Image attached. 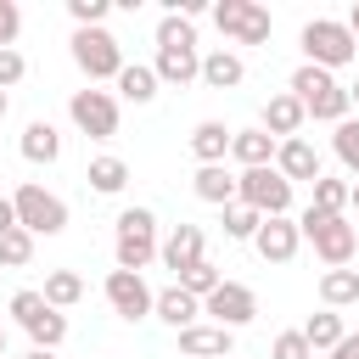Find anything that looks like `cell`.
<instances>
[{
	"label": "cell",
	"mask_w": 359,
	"mask_h": 359,
	"mask_svg": "<svg viewBox=\"0 0 359 359\" xmlns=\"http://www.w3.org/2000/svg\"><path fill=\"white\" fill-rule=\"evenodd\" d=\"M292 95H297V101H303V112H309V118H320V123H342V118H348V107H353V101H348V90H342L325 67H314V62H303V67L292 73Z\"/></svg>",
	"instance_id": "1"
},
{
	"label": "cell",
	"mask_w": 359,
	"mask_h": 359,
	"mask_svg": "<svg viewBox=\"0 0 359 359\" xmlns=\"http://www.w3.org/2000/svg\"><path fill=\"white\" fill-rule=\"evenodd\" d=\"M297 45H303V56H309L314 67H325V73H337V67H348V62L359 56V39H353L348 22H337V17H314V22H303Z\"/></svg>",
	"instance_id": "2"
},
{
	"label": "cell",
	"mask_w": 359,
	"mask_h": 359,
	"mask_svg": "<svg viewBox=\"0 0 359 359\" xmlns=\"http://www.w3.org/2000/svg\"><path fill=\"white\" fill-rule=\"evenodd\" d=\"M112 252H118V269H146L157 252H163V241H157V213L151 208H123L118 213V241H112Z\"/></svg>",
	"instance_id": "3"
},
{
	"label": "cell",
	"mask_w": 359,
	"mask_h": 359,
	"mask_svg": "<svg viewBox=\"0 0 359 359\" xmlns=\"http://www.w3.org/2000/svg\"><path fill=\"white\" fill-rule=\"evenodd\" d=\"M236 202H247L264 219H286L292 213V180L269 163V168H241L236 174Z\"/></svg>",
	"instance_id": "4"
},
{
	"label": "cell",
	"mask_w": 359,
	"mask_h": 359,
	"mask_svg": "<svg viewBox=\"0 0 359 359\" xmlns=\"http://www.w3.org/2000/svg\"><path fill=\"white\" fill-rule=\"evenodd\" d=\"M297 230H303V241H314V252L331 264V269H348L353 264V252H359V236H353V224L337 213H314V208H303V219H297Z\"/></svg>",
	"instance_id": "5"
},
{
	"label": "cell",
	"mask_w": 359,
	"mask_h": 359,
	"mask_svg": "<svg viewBox=\"0 0 359 359\" xmlns=\"http://www.w3.org/2000/svg\"><path fill=\"white\" fill-rule=\"evenodd\" d=\"M11 208H17V224H22L28 236H62V230H67V202H62L56 191L34 185V180L11 191Z\"/></svg>",
	"instance_id": "6"
},
{
	"label": "cell",
	"mask_w": 359,
	"mask_h": 359,
	"mask_svg": "<svg viewBox=\"0 0 359 359\" xmlns=\"http://www.w3.org/2000/svg\"><path fill=\"white\" fill-rule=\"evenodd\" d=\"M73 62H79V73H84L90 84L118 79V73L129 67L123 50H118V39H112L107 28H73Z\"/></svg>",
	"instance_id": "7"
},
{
	"label": "cell",
	"mask_w": 359,
	"mask_h": 359,
	"mask_svg": "<svg viewBox=\"0 0 359 359\" xmlns=\"http://www.w3.org/2000/svg\"><path fill=\"white\" fill-rule=\"evenodd\" d=\"M219 34H230L236 45H269V11L258 0H219L213 6Z\"/></svg>",
	"instance_id": "8"
},
{
	"label": "cell",
	"mask_w": 359,
	"mask_h": 359,
	"mask_svg": "<svg viewBox=\"0 0 359 359\" xmlns=\"http://www.w3.org/2000/svg\"><path fill=\"white\" fill-rule=\"evenodd\" d=\"M67 118H73L90 140H112V135H118V95H112V90H73Z\"/></svg>",
	"instance_id": "9"
},
{
	"label": "cell",
	"mask_w": 359,
	"mask_h": 359,
	"mask_svg": "<svg viewBox=\"0 0 359 359\" xmlns=\"http://www.w3.org/2000/svg\"><path fill=\"white\" fill-rule=\"evenodd\" d=\"M202 314H213V325H224V331H241L258 320V297H252V286L224 280L213 297H202Z\"/></svg>",
	"instance_id": "10"
},
{
	"label": "cell",
	"mask_w": 359,
	"mask_h": 359,
	"mask_svg": "<svg viewBox=\"0 0 359 359\" xmlns=\"http://www.w3.org/2000/svg\"><path fill=\"white\" fill-rule=\"evenodd\" d=\"M107 303H112V314H123V320H146V314L157 309V292L146 286V275L112 269V275H107Z\"/></svg>",
	"instance_id": "11"
},
{
	"label": "cell",
	"mask_w": 359,
	"mask_h": 359,
	"mask_svg": "<svg viewBox=\"0 0 359 359\" xmlns=\"http://www.w3.org/2000/svg\"><path fill=\"white\" fill-rule=\"evenodd\" d=\"M252 247H258L264 264H292L297 247H303V230H297V219H264L258 236H252Z\"/></svg>",
	"instance_id": "12"
},
{
	"label": "cell",
	"mask_w": 359,
	"mask_h": 359,
	"mask_svg": "<svg viewBox=\"0 0 359 359\" xmlns=\"http://www.w3.org/2000/svg\"><path fill=\"white\" fill-rule=\"evenodd\" d=\"M151 73H157V84L185 90V84H196V79H202V50H196V45H168V50H157Z\"/></svg>",
	"instance_id": "13"
},
{
	"label": "cell",
	"mask_w": 359,
	"mask_h": 359,
	"mask_svg": "<svg viewBox=\"0 0 359 359\" xmlns=\"http://www.w3.org/2000/svg\"><path fill=\"white\" fill-rule=\"evenodd\" d=\"M303 123H309V112H303V101H297L292 90H280V95L264 101V123H258V129H269L275 140H297Z\"/></svg>",
	"instance_id": "14"
},
{
	"label": "cell",
	"mask_w": 359,
	"mask_h": 359,
	"mask_svg": "<svg viewBox=\"0 0 359 359\" xmlns=\"http://www.w3.org/2000/svg\"><path fill=\"white\" fill-rule=\"evenodd\" d=\"M168 269H174V280L191 269V264H202V230L196 224H174L168 236H163V252H157Z\"/></svg>",
	"instance_id": "15"
},
{
	"label": "cell",
	"mask_w": 359,
	"mask_h": 359,
	"mask_svg": "<svg viewBox=\"0 0 359 359\" xmlns=\"http://www.w3.org/2000/svg\"><path fill=\"white\" fill-rule=\"evenodd\" d=\"M230 348H236V331H224V325H191V331H180V353L185 359H230Z\"/></svg>",
	"instance_id": "16"
},
{
	"label": "cell",
	"mask_w": 359,
	"mask_h": 359,
	"mask_svg": "<svg viewBox=\"0 0 359 359\" xmlns=\"http://www.w3.org/2000/svg\"><path fill=\"white\" fill-rule=\"evenodd\" d=\"M275 151H280V140H275L269 129H236V135H230V157H236L241 168H269Z\"/></svg>",
	"instance_id": "17"
},
{
	"label": "cell",
	"mask_w": 359,
	"mask_h": 359,
	"mask_svg": "<svg viewBox=\"0 0 359 359\" xmlns=\"http://www.w3.org/2000/svg\"><path fill=\"white\" fill-rule=\"evenodd\" d=\"M163 325H174V331H191V325H202V297H191L185 286H168V292H157V309H151Z\"/></svg>",
	"instance_id": "18"
},
{
	"label": "cell",
	"mask_w": 359,
	"mask_h": 359,
	"mask_svg": "<svg viewBox=\"0 0 359 359\" xmlns=\"http://www.w3.org/2000/svg\"><path fill=\"white\" fill-rule=\"evenodd\" d=\"M275 168H280L292 185H297V180H309V185H314V180H320V151H314L303 135H297V140H280V151H275Z\"/></svg>",
	"instance_id": "19"
},
{
	"label": "cell",
	"mask_w": 359,
	"mask_h": 359,
	"mask_svg": "<svg viewBox=\"0 0 359 359\" xmlns=\"http://www.w3.org/2000/svg\"><path fill=\"white\" fill-rule=\"evenodd\" d=\"M230 135H236V129H224L219 118H202V123L191 129V157H196L202 168H208V163H224V157H230Z\"/></svg>",
	"instance_id": "20"
},
{
	"label": "cell",
	"mask_w": 359,
	"mask_h": 359,
	"mask_svg": "<svg viewBox=\"0 0 359 359\" xmlns=\"http://www.w3.org/2000/svg\"><path fill=\"white\" fill-rule=\"evenodd\" d=\"M191 191H196L202 202H213V208H230V202H236V174H230L224 163H208V168L191 174Z\"/></svg>",
	"instance_id": "21"
},
{
	"label": "cell",
	"mask_w": 359,
	"mask_h": 359,
	"mask_svg": "<svg viewBox=\"0 0 359 359\" xmlns=\"http://www.w3.org/2000/svg\"><path fill=\"white\" fill-rule=\"evenodd\" d=\"M241 79H247V62L236 50H208L202 56V84L208 90H236Z\"/></svg>",
	"instance_id": "22"
},
{
	"label": "cell",
	"mask_w": 359,
	"mask_h": 359,
	"mask_svg": "<svg viewBox=\"0 0 359 359\" xmlns=\"http://www.w3.org/2000/svg\"><path fill=\"white\" fill-rule=\"evenodd\" d=\"M22 157H28V163H56V157H62V135H56V123L34 118V123L22 129Z\"/></svg>",
	"instance_id": "23"
},
{
	"label": "cell",
	"mask_w": 359,
	"mask_h": 359,
	"mask_svg": "<svg viewBox=\"0 0 359 359\" xmlns=\"http://www.w3.org/2000/svg\"><path fill=\"white\" fill-rule=\"evenodd\" d=\"M303 337H309V348H314V353H331L348 331H342V314H337V309H320V314H309V320H303Z\"/></svg>",
	"instance_id": "24"
},
{
	"label": "cell",
	"mask_w": 359,
	"mask_h": 359,
	"mask_svg": "<svg viewBox=\"0 0 359 359\" xmlns=\"http://www.w3.org/2000/svg\"><path fill=\"white\" fill-rule=\"evenodd\" d=\"M84 180H90L101 196H118V191L129 185V163L112 157V151H107V157H90V174H84Z\"/></svg>",
	"instance_id": "25"
},
{
	"label": "cell",
	"mask_w": 359,
	"mask_h": 359,
	"mask_svg": "<svg viewBox=\"0 0 359 359\" xmlns=\"http://www.w3.org/2000/svg\"><path fill=\"white\" fill-rule=\"evenodd\" d=\"M320 297H325V309L359 303V269H325L320 275Z\"/></svg>",
	"instance_id": "26"
},
{
	"label": "cell",
	"mask_w": 359,
	"mask_h": 359,
	"mask_svg": "<svg viewBox=\"0 0 359 359\" xmlns=\"http://www.w3.org/2000/svg\"><path fill=\"white\" fill-rule=\"evenodd\" d=\"M118 95H123V101H135V107H146V101L157 95V73H151L146 62H129V67L118 73Z\"/></svg>",
	"instance_id": "27"
},
{
	"label": "cell",
	"mask_w": 359,
	"mask_h": 359,
	"mask_svg": "<svg viewBox=\"0 0 359 359\" xmlns=\"http://www.w3.org/2000/svg\"><path fill=\"white\" fill-rule=\"evenodd\" d=\"M28 264H34V236L22 224L0 230V269H28Z\"/></svg>",
	"instance_id": "28"
},
{
	"label": "cell",
	"mask_w": 359,
	"mask_h": 359,
	"mask_svg": "<svg viewBox=\"0 0 359 359\" xmlns=\"http://www.w3.org/2000/svg\"><path fill=\"white\" fill-rule=\"evenodd\" d=\"M348 196H353V180H325V174H320V180H314V202H309V208L337 219V213L348 208Z\"/></svg>",
	"instance_id": "29"
},
{
	"label": "cell",
	"mask_w": 359,
	"mask_h": 359,
	"mask_svg": "<svg viewBox=\"0 0 359 359\" xmlns=\"http://www.w3.org/2000/svg\"><path fill=\"white\" fill-rule=\"evenodd\" d=\"M79 297H84V280H79L73 269H50V275H45V303H50V309H73Z\"/></svg>",
	"instance_id": "30"
},
{
	"label": "cell",
	"mask_w": 359,
	"mask_h": 359,
	"mask_svg": "<svg viewBox=\"0 0 359 359\" xmlns=\"http://www.w3.org/2000/svg\"><path fill=\"white\" fill-rule=\"evenodd\" d=\"M258 224H264V213H252L247 202H230V208H224V236H230V241H252Z\"/></svg>",
	"instance_id": "31"
},
{
	"label": "cell",
	"mask_w": 359,
	"mask_h": 359,
	"mask_svg": "<svg viewBox=\"0 0 359 359\" xmlns=\"http://www.w3.org/2000/svg\"><path fill=\"white\" fill-rule=\"evenodd\" d=\"M174 286H185V292H191V297H213V292H219V286H224V275H219V269H213V264H208V258H202V264H191V269H185V275H180V280H174Z\"/></svg>",
	"instance_id": "32"
},
{
	"label": "cell",
	"mask_w": 359,
	"mask_h": 359,
	"mask_svg": "<svg viewBox=\"0 0 359 359\" xmlns=\"http://www.w3.org/2000/svg\"><path fill=\"white\" fill-rule=\"evenodd\" d=\"M28 337H34V348H50V353H56V348L67 342V314H62V309H50L45 320H34V325H28Z\"/></svg>",
	"instance_id": "33"
},
{
	"label": "cell",
	"mask_w": 359,
	"mask_h": 359,
	"mask_svg": "<svg viewBox=\"0 0 359 359\" xmlns=\"http://www.w3.org/2000/svg\"><path fill=\"white\" fill-rule=\"evenodd\" d=\"M45 314H50V303H45V292H34V286H22V292L11 297V320H17L22 331H28L34 320H45Z\"/></svg>",
	"instance_id": "34"
},
{
	"label": "cell",
	"mask_w": 359,
	"mask_h": 359,
	"mask_svg": "<svg viewBox=\"0 0 359 359\" xmlns=\"http://www.w3.org/2000/svg\"><path fill=\"white\" fill-rule=\"evenodd\" d=\"M331 146H337L342 168H348V174H359V118H342V123H337V135H331Z\"/></svg>",
	"instance_id": "35"
},
{
	"label": "cell",
	"mask_w": 359,
	"mask_h": 359,
	"mask_svg": "<svg viewBox=\"0 0 359 359\" xmlns=\"http://www.w3.org/2000/svg\"><path fill=\"white\" fill-rule=\"evenodd\" d=\"M168 45H196V28H191V17L168 11V17L157 22V50H168Z\"/></svg>",
	"instance_id": "36"
},
{
	"label": "cell",
	"mask_w": 359,
	"mask_h": 359,
	"mask_svg": "<svg viewBox=\"0 0 359 359\" xmlns=\"http://www.w3.org/2000/svg\"><path fill=\"white\" fill-rule=\"evenodd\" d=\"M269 359H314V348H309V337H303V331H280V337H275V348H269Z\"/></svg>",
	"instance_id": "37"
},
{
	"label": "cell",
	"mask_w": 359,
	"mask_h": 359,
	"mask_svg": "<svg viewBox=\"0 0 359 359\" xmlns=\"http://www.w3.org/2000/svg\"><path fill=\"white\" fill-rule=\"evenodd\" d=\"M67 11H73L79 28H101V17L112 11V0H67Z\"/></svg>",
	"instance_id": "38"
},
{
	"label": "cell",
	"mask_w": 359,
	"mask_h": 359,
	"mask_svg": "<svg viewBox=\"0 0 359 359\" xmlns=\"http://www.w3.org/2000/svg\"><path fill=\"white\" fill-rule=\"evenodd\" d=\"M22 73H28V62H22V50L11 45V50H0V90H11V84H22Z\"/></svg>",
	"instance_id": "39"
},
{
	"label": "cell",
	"mask_w": 359,
	"mask_h": 359,
	"mask_svg": "<svg viewBox=\"0 0 359 359\" xmlns=\"http://www.w3.org/2000/svg\"><path fill=\"white\" fill-rule=\"evenodd\" d=\"M17 28H22V11H17L11 0H0V50H11V39H17Z\"/></svg>",
	"instance_id": "40"
},
{
	"label": "cell",
	"mask_w": 359,
	"mask_h": 359,
	"mask_svg": "<svg viewBox=\"0 0 359 359\" xmlns=\"http://www.w3.org/2000/svg\"><path fill=\"white\" fill-rule=\"evenodd\" d=\"M331 359H359V337H353V331H348V337H342V342H337V348H331Z\"/></svg>",
	"instance_id": "41"
},
{
	"label": "cell",
	"mask_w": 359,
	"mask_h": 359,
	"mask_svg": "<svg viewBox=\"0 0 359 359\" xmlns=\"http://www.w3.org/2000/svg\"><path fill=\"white\" fill-rule=\"evenodd\" d=\"M17 224V208H11V196H0V230H11Z\"/></svg>",
	"instance_id": "42"
},
{
	"label": "cell",
	"mask_w": 359,
	"mask_h": 359,
	"mask_svg": "<svg viewBox=\"0 0 359 359\" xmlns=\"http://www.w3.org/2000/svg\"><path fill=\"white\" fill-rule=\"evenodd\" d=\"M348 34H353V39H359V6H353V11H348Z\"/></svg>",
	"instance_id": "43"
},
{
	"label": "cell",
	"mask_w": 359,
	"mask_h": 359,
	"mask_svg": "<svg viewBox=\"0 0 359 359\" xmlns=\"http://www.w3.org/2000/svg\"><path fill=\"white\" fill-rule=\"evenodd\" d=\"M28 359H56V353L50 348H28Z\"/></svg>",
	"instance_id": "44"
},
{
	"label": "cell",
	"mask_w": 359,
	"mask_h": 359,
	"mask_svg": "<svg viewBox=\"0 0 359 359\" xmlns=\"http://www.w3.org/2000/svg\"><path fill=\"white\" fill-rule=\"evenodd\" d=\"M6 112H11V95H6V90H0V118H6Z\"/></svg>",
	"instance_id": "45"
},
{
	"label": "cell",
	"mask_w": 359,
	"mask_h": 359,
	"mask_svg": "<svg viewBox=\"0 0 359 359\" xmlns=\"http://www.w3.org/2000/svg\"><path fill=\"white\" fill-rule=\"evenodd\" d=\"M348 101H353V107H359V84H348Z\"/></svg>",
	"instance_id": "46"
},
{
	"label": "cell",
	"mask_w": 359,
	"mask_h": 359,
	"mask_svg": "<svg viewBox=\"0 0 359 359\" xmlns=\"http://www.w3.org/2000/svg\"><path fill=\"white\" fill-rule=\"evenodd\" d=\"M348 208H359V180H353V196H348Z\"/></svg>",
	"instance_id": "47"
},
{
	"label": "cell",
	"mask_w": 359,
	"mask_h": 359,
	"mask_svg": "<svg viewBox=\"0 0 359 359\" xmlns=\"http://www.w3.org/2000/svg\"><path fill=\"white\" fill-rule=\"evenodd\" d=\"M0 359H6V325H0Z\"/></svg>",
	"instance_id": "48"
}]
</instances>
